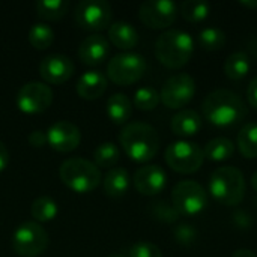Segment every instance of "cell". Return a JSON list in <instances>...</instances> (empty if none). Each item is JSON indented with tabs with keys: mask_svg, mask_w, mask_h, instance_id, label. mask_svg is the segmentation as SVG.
<instances>
[{
	"mask_svg": "<svg viewBox=\"0 0 257 257\" xmlns=\"http://www.w3.org/2000/svg\"><path fill=\"white\" fill-rule=\"evenodd\" d=\"M170 126H172V131L176 136L190 137V136H194L202 128V119H200V114L196 110L185 108V110L178 111L172 117Z\"/></svg>",
	"mask_w": 257,
	"mask_h": 257,
	"instance_id": "cell-20",
	"label": "cell"
},
{
	"mask_svg": "<svg viewBox=\"0 0 257 257\" xmlns=\"http://www.w3.org/2000/svg\"><path fill=\"white\" fill-rule=\"evenodd\" d=\"M161 101L160 92L155 87L143 86L134 93V105L140 110H154Z\"/></svg>",
	"mask_w": 257,
	"mask_h": 257,
	"instance_id": "cell-32",
	"label": "cell"
},
{
	"mask_svg": "<svg viewBox=\"0 0 257 257\" xmlns=\"http://www.w3.org/2000/svg\"><path fill=\"white\" fill-rule=\"evenodd\" d=\"M151 214L154 218L164 221V223H173L179 218L178 211L173 208V205L167 203L166 200H158L151 205Z\"/></svg>",
	"mask_w": 257,
	"mask_h": 257,
	"instance_id": "cell-33",
	"label": "cell"
},
{
	"mask_svg": "<svg viewBox=\"0 0 257 257\" xmlns=\"http://www.w3.org/2000/svg\"><path fill=\"white\" fill-rule=\"evenodd\" d=\"M111 5L107 0H81L75 9V21L90 30H102L111 24Z\"/></svg>",
	"mask_w": 257,
	"mask_h": 257,
	"instance_id": "cell-12",
	"label": "cell"
},
{
	"mask_svg": "<svg viewBox=\"0 0 257 257\" xmlns=\"http://www.w3.org/2000/svg\"><path fill=\"white\" fill-rule=\"evenodd\" d=\"M120 151L116 143L113 142H102L93 149V160L95 164L99 167H111L119 161Z\"/></svg>",
	"mask_w": 257,
	"mask_h": 257,
	"instance_id": "cell-29",
	"label": "cell"
},
{
	"mask_svg": "<svg viewBox=\"0 0 257 257\" xmlns=\"http://www.w3.org/2000/svg\"><path fill=\"white\" fill-rule=\"evenodd\" d=\"M179 9L187 21L199 23L209 15L211 5L208 2H200V0H185L179 5Z\"/></svg>",
	"mask_w": 257,
	"mask_h": 257,
	"instance_id": "cell-30",
	"label": "cell"
},
{
	"mask_svg": "<svg viewBox=\"0 0 257 257\" xmlns=\"http://www.w3.org/2000/svg\"><path fill=\"white\" fill-rule=\"evenodd\" d=\"M196 95V81L187 72L169 77L160 92L161 101L169 108H182Z\"/></svg>",
	"mask_w": 257,
	"mask_h": 257,
	"instance_id": "cell-10",
	"label": "cell"
},
{
	"mask_svg": "<svg viewBox=\"0 0 257 257\" xmlns=\"http://www.w3.org/2000/svg\"><path fill=\"white\" fill-rule=\"evenodd\" d=\"M47 133L42 131V130H33L30 134H29V143L33 146V148H42L45 143H47Z\"/></svg>",
	"mask_w": 257,
	"mask_h": 257,
	"instance_id": "cell-36",
	"label": "cell"
},
{
	"mask_svg": "<svg viewBox=\"0 0 257 257\" xmlns=\"http://www.w3.org/2000/svg\"><path fill=\"white\" fill-rule=\"evenodd\" d=\"M247 99L251 107L257 108V75L250 81L248 89H247Z\"/></svg>",
	"mask_w": 257,
	"mask_h": 257,
	"instance_id": "cell-37",
	"label": "cell"
},
{
	"mask_svg": "<svg viewBox=\"0 0 257 257\" xmlns=\"http://www.w3.org/2000/svg\"><path fill=\"white\" fill-rule=\"evenodd\" d=\"M203 152L205 158H209L211 161H224L233 155L235 145L227 137H215L206 143Z\"/></svg>",
	"mask_w": 257,
	"mask_h": 257,
	"instance_id": "cell-24",
	"label": "cell"
},
{
	"mask_svg": "<svg viewBox=\"0 0 257 257\" xmlns=\"http://www.w3.org/2000/svg\"><path fill=\"white\" fill-rule=\"evenodd\" d=\"M136 190L143 196H155L161 193L167 184L166 172L157 164H146L136 170L133 178Z\"/></svg>",
	"mask_w": 257,
	"mask_h": 257,
	"instance_id": "cell-16",
	"label": "cell"
},
{
	"mask_svg": "<svg viewBox=\"0 0 257 257\" xmlns=\"http://www.w3.org/2000/svg\"><path fill=\"white\" fill-rule=\"evenodd\" d=\"M29 41L38 50L48 48L54 41V30L44 21H36L29 30Z\"/></svg>",
	"mask_w": 257,
	"mask_h": 257,
	"instance_id": "cell-26",
	"label": "cell"
},
{
	"mask_svg": "<svg viewBox=\"0 0 257 257\" xmlns=\"http://www.w3.org/2000/svg\"><path fill=\"white\" fill-rule=\"evenodd\" d=\"M139 17L151 29H166L178 17V5L172 0H146L139 8Z\"/></svg>",
	"mask_w": 257,
	"mask_h": 257,
	"instance_id": "cell-13",
	"label": "cell"
},
{
	"mask_svg": "<svg viewBox=\"0 0 257 257\" xmlns=\"http://www.w3.org/2000/svg\"><path fill=\"white\" fill-rule=\"evenodd\" d=\"M107 75L98 69H89L77 81V93L84 99H96L107 89Z\"/></svg>",
	"mask_w": 257,
	"mask_h": 257,
	"instance_id": "cell-18",
	"label": "cell"
},
{
	"mask_svg": "<svg viewBox=\"0 0 257 257\" xmlns=\"http://www.w3.org/2000/svg\"><path fill=\"white\" fill-rule=\"evenodd\" d=\"M110 53V42L101 33L86 36L78 45V57L86 65H96L105 60Z\"/></svg>",
	"mask_w": 257,
	"mask_h": 257,
	"instance_id": "cell-17",
	"label": "cell"
},
{
	"mask_svg": "<svg viewBox=\"0 0 257 257\" xmlns=\"http://www.w3.org/2000/svg\"><path fill=\"white\" fill-rule=\"evenodd\" d=\"M130 182H131L130 173L123 167H113V169H110L105 173L104 179H102L104 191L110 197H122L128 191Z\"/></svg>",
	"mask_w": 257,
	"mask_h": 257,
	"instance_id": "cell-21",
	"label": "cell"
},
{
	"mask_svg": "<svg viewBox=\"0 0 257 257\" xmlns=\"http://www.w3.org/2000/svg\"><path fill=\"white\" fill-rule=\"evenodd\" d=\"M232 257H257V254L248 248H239L232 254Z\"/></svg>",
	"mask_w": 257,
	"mask_h": 257,
	"instance_id": "cell-39",
	"label": "cell"
},
{
	"mask_svg": "<svg viewBox=\"0 0 257 257\" xmlns=\"http://www.w3.org/2000/svg\"><path fill=\"white\" fill-rule=\"evenodd\" d=\"M241 5L247 8H257V0H242Z\"/></svg>",
	"mask_w": 257,
	"mask_h": 257,
	"instance_id": "cell-40",
	"label": "cell"
},
{
	"mask_svg": "<svg viewBox=\"0 0 257 257\" xmlns=\"http://www.w3.org/2000/svg\"><path fill=\"white\" fill-rule=\"evenodd\" d=\"M203 161L205 152L194 142L178 140L170 143L166 149V163L178 173H196L203 166Z\"/></svg>",
	"mask_w": 257,
	"mask_h": 257,
	"instance_id": "cell-8",
	"label": "cell"
},
{
	"mask_svg": "<svg viewBox=\"0 0 257 257\" xmlns=\"http://www.w3.org/2000/svg\"><path fill=\"white\" fill-rule=\"evenodd\" d=\"M12 248L23 257H36L48 247V233L38 221H24L12 233Z\"/></svg>",
	"mask_w": 257,
	"mask_h": 257,
	"instance_id": "cell-7",
	"label": "cell"
},
{
	"mask_svg": "<svg viewBox=\"0 0 257 257\" xmlns=\"http://www.w3.org/2000/svg\"><path fill=\"white\" fill-rule=\"evenodd\" d=\"M238 148L245 158H257V123L248 122L238 133Z\"/></svg>",
	"mask_w": 257,
	"mask_h": 257,
	"instance_id": "cell-25",
	"label": "cell"
},
{
	"mask_svg": "<svg viewBox=\"0 0 257 257\" xmlns=\"http://www.w3.org/2000/svg\"><path fill=\"white\" fill-rule=\"evenodd\" d=\"M251 185H253V188L257 191V172H254L253 176H251Z\"/></svg>",
	"mask_w": 257,
	"mask_h": 257,
	"instance_id": "cell-41",
	"label": "cell"
},
{
	"mask_svg": "<svg viewBox=\"0 0 257 257\" xmlns=\"http://www.w3.org/2000/svg\"><path fill=\"white\" fill-rule=\"evenodd\" d=\"M108 39L122 50L134 48L139 42V32L137 29L128 21H114L108 27Z\"/></svg>",
	"mask_w": 257,
	"mask_h": 257,
	"instance_id": "cell-19",
	"label": "cell"
},
{
	"mask_svg": "<svg viewBox=\"0 0 257 257\" xmlns=\"http://www.w3.org/2000/svg\"><path fill=\"white\" fill-rule=\"evenodd\" d=\"M194 51V39L181 29L164 30L155 41V56L167 68H182Z\"/></svg>",
	"mask_w": 257,
	"mask_h": 257,
	"instance_id": "cell-3",
	"label": "cell"
},
{
	"mask_svg": "<svg viewBox=\"0 0 257 257\" xmlns=\"http://www.w3.org/2000/svg\"><path fill=\"white\" fill-rule=\"evenodd\" d=\"M209 191L221 205H239L245 196V179L242 172L232 166L215 169L209 178Z\"/></svg>",
	"mask_w": 257,
	"mask_h": 257,
	"instance_id": "cell-4",
	"label": "cell"
},
{
	"mask_svg": "<svg viewBox=\"0 0 257 257\" xmlns=\"http://www.w3.org/2000/svg\"><path fill=\"white\" fill-rule=\"evenodd\" d=\"M53 101L51 87L38 80H32L24 83L17 92V105L21 111L35 114L45 111Z\"/></svg>",
	"mask_w": 257,
	"mask_h": 257,
	"instance_id": "cell-11",
	"label": "cell"
},
{
	"mask_svg": "<svg viewBox=\"0 0 257 257\" xmlns=\"http://www.w3.org/2000/svg\"><path fill=\"white\" fill-rule=\"evenodd\" d=\"M74 72V63L71 57L63 53H50L39 63L41 77L50 84L65 83Z\"/></svg>",
	"mask_w": 257,
	"mask_h": 257,
	"instance_id": "cell-15",
	"label": "cell"
},
{
	"mask_svg": "<svg viewBox=\"0 0 257 257\" xmlns=\"http://www.w3.org/2000/svg\"><path fill=\"white\" fill-rule=\"evenodd\" d=\"M30 212L35 221H50L57 215L59 208L50 196H39L32 202Z\"/></svg>",
	"mask_w": 257,
	"mask_h": 257,
	"instance_id": "cell-27",
	"label": "cell"
},
{
	"mask_svg": "<svg viewBox=\"0 0 257 257\" xmlns=\"http://www.w3.org/2000/svg\"><path fill=\"white\" fill-rule=\"evenodd\" d=\"M36 14L45 20H57L69 9V0H39L35 3Z\"/></svg>",
	"mask_w": 257,
	"mask_h": 257,
	"instance_id": "cell-28",
	"label": "cell"
},
{
	"mask_svg": "<svg viewBox=\"0 0 257 257\" xmlns=\"http://www.w3.org/2000/svg\"><path fill=\"white\" fill-rule=\"evenodd\" d=\"M175 238L179 244L190 245L197 238V232L191 224H179L175 229Z\"/></svg>",
	"mask_w": 257,
	"mask_h": 257,
	"instance_id": "cell-35",
	"label": "cell"
},
{
	"mask_svg": "<svg viewBox=\"0 0 257 257\" xmlns=\"http://www.w3.org/2000/svg\"><path fill=\"white\" fill-rule=\"evenodd\" d=\"M250 66L251 63L248 54L244 51H235L224 62V74L230 80H241L248 74Z\"/></svg>",
	"mask_w": 257,
	"mask_h": 257,
	"instance_id": "cell-23",
	"label": "cell"
},
{
	"mask_svg": "<svg viewBox=\"0 0 257 257\" xmlns=\"http://www.w3.org/2000/svg\"><path fill=\"white\" fill-rule=\"evenodd\" d=\"M131 113H133V102L125 93L117 92L107 99V114L114 123L117 125L125 123L130 119Z\"/></svg>",
	"mask_w": 257,
	"mask_h": 257,
	"instance_id": "cell-22",
	"label": "cell"
},
{
	"mask_svg": "<svg viewBox=\"0 0 257 257\" xmlns=\"http://www.w3.org/2000/svg\"><path fill=\"white\" fill-rule=\"evenodd\" d=\"M203 114L215 126H232L247 116V107L242 98L229 89H217L211 92L203 104Z\"/></svg>",
	"mask_w": 257,
	"mask_h": 257,
	"instance_id": "cell-1",
	"label": "cell"
},
{
	"mask_svg": "<svg viewBox=\"0 0 257 257\" xmlns=\"http://www.w3.org/2000/svg\"><path fill=\"white\" fill-rule=\"evenodd\" d=\"M45 133L50 146L59 152L74 151L81 142V131L71 120H56Z\"/></svg>",
	"mask_w": 257,
	"mask_h": 257,
	"instance_id": "cell-14",
	"label": "cell"
},
{
	"mask_svg": "<svg viewBox=\"0 0 257 257\" xmlns=\"http://www.w3.org/2000/svg\"><path fill=\"white\" fill-rule=\"evenodd\" d=\"M107 257H125V256H122V254H110V256H107Z\"/></svg>",
	"mask_w": 257,
	"mask_h": 257,
	"instance_id": "cell-42",
	"label": "cell"
},
{
	"mask_svg": "<svg viewBox=\"0 0 257 257\" xmlns=\"http://www.w3.org/2000/svg\"><path fill=\"white\" fill-rule=\"evenodd\" d=\"M119 142L126 155L139 163L151 161L160 149V136L146 122L126 123L119 134Z\"/></svg>",
	"mask_w": 257,
	"mask_h": 257,
	"instance_id": "cell-2",
	"label": "cell"
},
{
	"mask_svg": "<svg viewBox=\"0 0 257 257\" xmlns=\"http://www.w3.org/2000/svg\"><path fill=\"white\" fill-rule=\"evenodd\" d=\"M199 44L205 50H220L226 44V33L220 27H205L199 33Z\"/></svg>",
	"mask_w": 257,
	"mask_h": 257,
	"instance_id": "cell-31",
	"label": "cell"
},
{
	"mask_svg": "<svg viewBox=\"0 0 257 257\" xmlns=\"http://www.w3.org/2000/svg\"><path fill=\"white\" fill-rule=\"evenodd\" d=\"M130 257H163V253L158 245L148 241H139L130 248Z\"/></svg>",
	"mask_w": 257,
	"mask_h": 257,
	"instance_id": "cell-34",
	"label": "cell"
},
{
	"mask_svg": "<svg viewBox=\"0 0 257 257\" xmlns=\"http://www.w3.org/2000/svg\"><path fill=\"white\" fill-rule=\"evenodd\" d=\"M8 164H9V151L6 145L0 140V172L5 170Z\"/></svg>",
	"mask_w": 257,
	"mask_h": 257,
	"instance_id": "cell-38",
	"label": "cell"
},
{
	"mask_svg": "<svg viewBox=\"0 0 257 257\" xmlns=\"http://www.w3.org/2000/svg\"><path fill=\"white\" fill-rule=\"evenodd\" d=\"M59 176L66 187L77 193L92 191L102 181L98 166L93 161L81 157L65 160L59 167Z\"/></svg>",
	"mask_w": 257,
	"mask_h": 257,
	"instance_id": "cell-5",
	"label": "cell"
},
{
	"mask_svg": "<svg viewBox=\"0 0 257 257\" xmlns=\"http://www.w3.org/2000/svg\"><path fill=\"white\" fill-rule=\"evenodd\" d=\"M146 72V59L134 51H122L113 56L107 65L108 78L120 86L139 81Z\"/></svg>",
	"mask_w": 257,
	"mask_h": 257,
	"instance_id": "cell-6",
	"label": "cell"
},
{
	"mask_svg": "<svg viewBox=\"0 0 257 257\" xmlns=\"http://www.w3.org/2000/svg\"><path fill=\"white\" fill-rule=\"evenodd\" d=\"M172 205L179 215L193 217L200 214L206 208L208 193L196 181H181L175 185L172 191Z\"/></svg>",
	"mask_w": 257,
	"mask_h": 257,
	"instance_id": "cell-9",
	"label": "cell"
}]
</instances>
